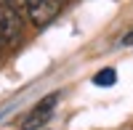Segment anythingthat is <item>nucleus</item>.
<instances>
[{
	"label": "nucleus",
	"instance_id": "4",
	"mask_svg": "<svg viewBox=\"0 0 133 130\" xmlns=\"http://www.w3.org/2000/svg\"><path fill=\"white\" fill-rule=\"evenodd\" d=\"M115 82H117V72L112 67L96 72V77H93V85H98V88H109V85H115Z\"/></svg>",
	"mask_w": 133,
	"mask_h": 130
},
{
	"label": "nucleus",
	"instance_id": "7",
	"mask_svg": "<svg viewBox=\"0 0 133 130\" xmlns=\"http://www.w3.org/2000/svg\"><path fill=\"white\" fill-rule=\"evenodd\" d=\"M59 3H64V0H59Z\"/></svg>",
	"mask_w": 133,
	"mask_h": 130
},
{
	"label": "nucleus",
	"instance_id": "6",
	"mask_svg": "<svg viewBox=\"0 0 133 130\" xmlns=\"http://www.w3.org/2000/svg\"><path fill=\"white\" fill-rule=\"evenodd\" d=\"M3 50H5V40H3V35H0V56H3Z\"/></svg>",
	"mask_w": 133,
	"mask_h": 130
},
{
	"label": "nucleus",
	"instance_id": "1",
	"mask_svg": "<svg viewBox=\"0 0 133 130\" xmlns=\"http://www.w3.org/2000/svg\"><path fill=\"white\" fill-rule=\"evenodd\" d=\"M0 35L11 48L19 45L21 35H24V13L8 0H0Z\"/></svg>",
	"mask_w": 133,
	"mask_h": 130
},
{
	"label": "nucleus",
	"instance_id": "5",
	"mask_svg": "<svg viewBox=\"0 0 133 130\" xmlns=\"http://www.w3.org/2000/svg\"><path fill=\"white\" fill-rule=\"evenodd\" d=\"M123 42H125V45H130V42H133V32H130V35H125V37H123Z\"/></svg>",
	"mask_w": 133,
	"mask_h": 130
},
{
	"label": "nucleus",
	"instance_id": "3",
	"mask_svg": "<svg viewBox=\"0 0 133 130\" xmlns=\"http://www.w3.org/2000/svg\"><path fill=\"white\" fill-rule=\"evenodd\" d=\"M56 101H59V93H51L48 98H43V101L35 106V109H32V114L24 120V130H37V127H40V125H43V122H45L48 117H51L53 104H56Z\"/></svg>",
	"mask_w": 133,
	"mask_h": 130
},
{
	"label": "nucleus",
	"instance_id": "2",
	"mask_svg": "<svg viewBox=\"0 0 133 130\" xmlns=\"http://www.w3.org/2000/svg\"><path fill=\"white\" fill-rule=\"evenodd\" d=\"M59 0H27V16L35 27H45L59 13Z\"/></svg>",
	"mask_w": 133,
	"mask_h": 130
}]
</instances>
